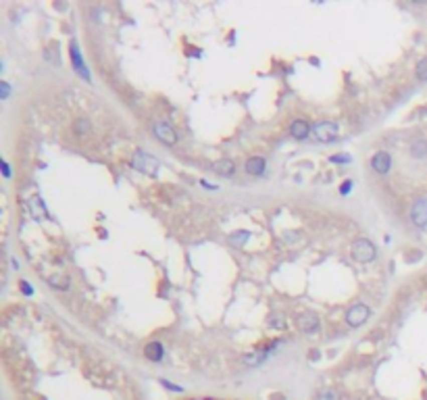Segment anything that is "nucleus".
I'll return each mask as SVG.
<instances>
[{
    "label": "nucleus",
    "instance_id": "25",
    "mask_svg": "<svg viewBox=\"0 0 427 400\" xmlns=\"http://www.w3.org/2000/svg\"><path fill=\"white\" fill-rule=\"evenodd\" d=\"M3 173H5V177H11V169H9V163L7 161H3Z\"/></svg>",
    "mask_w": 427,
    "mask_h": 400
},
{
    "label": "nucleus",
    "instance_id": "9",
    "mask_svg": "<svg viewBox=\"0 0 427 400\" xmlns=\"http://www.w3.org/2000/svg\"><path fill=\"white\" fill-rule=\"evenodd\" d=\"M71 63H73V67H75V71H77L81 77H86V79L90 81L88 67H86L84 61H81V54H79V48H77V42H75V40L71 42Z\"/></svg>",
    "mask_w": 427,
    "mask_h": 400
},
{
    "label": "nucleus",
    "instance_id": "21",
    "mask_svg": "<svg viewBox=\"0 0 427 400\" xmlns=\"http://www.w3.org/2000/svg\"><path fill=\"white\" fill-rule=\"evenodd\" d=\"M161 383L165 385V388L173 390V392H182V388H180V385H175V383H171V381H167V379H161Z\"/></svg>",
    "mask_w": 427,
    "mask_h": 400
},
{
    "label": "nucleus",
    "instance_id": "18",
    "mask_svg": "<svg viewBox=\"0 0 427 400\" xmlns=\"http://www.w3.org/2000/svg\"><path fill=\"white\" fill-rule=\"evenodd\" d=\"M417 77L421 81H427V57L417 63Z\"/></svg>",
    "mask_w": 427,
    "mask_h": 400
},
{
    "label": "nucleus",
    "instance_id": "12",
    "mask_svg": "<svg viewBox=\"0 0 427 400\" xmlns=\"http://www.w3.org/2000/svg\"><path fill=\"white\" fill-rule=\"evenodd\" d=\"M213 171L217 175H223V177H231L233 173H236V163L229 161V159H221V161H217L213 165Z\"/></svg>",
    "mask_w": 427,
    "mask_h": 400
},
{
    "label": "nucleus",
    "instance_id": "15",
    "mask_svg": "<svg viewBox=\"0 0 427 400\" xmlns=\"http://www.w3.org/2000/svg\"><path fill=\"white\" fill-rule=\"evenodd\" d=\"M410 155H412V157H417V159L427 157V142H425V140H417V142H412V146H410Z\"/></svg>",
    "mask_w": 427,
    "mask_h": 400
},
{
    "label": "nucleus",
    "instance_id": "24",
    "mask_svg": "<svg viewBox=\"0 0 427 400\" xmlns=\"http://www.w3.org/2000/svg\"><path fill=\"white\" fill-rule=\"evenodd\" d=\"M350 188H352V182H344V184H342V188H340V192H342V194H348V190H350Z\"/></svg>",
    "mask_w": 427,
    "mask_h": 400
},
{
    "label": "nucleus",
    "instance_id": "3",
    "mask_svg": "<svg viewBox=\"0 0 427 400\" xmlns=\"http://www.w3.org/2000/svg\"><path fill=\"white\" fill-rule=\"evenodd\" d=\"M313 136L323 144L334 142L338 138V125L332 123V121H321V123H317V125L313 127Z\"/></svg>",
    "mask_w": 427,
    "mask_h": 400
},
{
    "label": "nucleus",
    "instance_id": "13",
    "mask_svg": "<svg viewBox=\"0 0 427 400\" xmlns=\"http://www.w3.org/2000/svg\"><path fill=\"white\" fill-rule=\"evenodd\" d=\"M265 159L263 157H252V159H248L246 161V171L250 173V175H263L265 173Z\"/></svg>",
    "mask_w": 427,
    "mask_h": 400
},
{
    "label": "nucleus",
    "instance_id": "4",
    "mask_svg": "<svg viewBox=\"0 0 427 400\" xmlns=\"http://www.w3.org/2000/svg\"><path fill=\"white\" fill-rule=\"evenodd\" d=\"M410 221L417 227L427 225V200H423V198L415 200V204L410 206Z\"/></svg>",
    "mask_w": 427,
    "mask_h": 400
},
{
    "label": "nucleus",
    "instance_id": "8",
    "mask_svg": "<svg viewBox=\"0 0 427 400\" xmlns=\"http://www.w3.org/2000/svg\"><path fill=\"white\" fill-rule=\"evenodd\" d=\"M275 346H277V342H273V344H271L269 348H260V350H254V352H250V354H246V356L242 358V361H244V365H250V367H258V365L263 363L265 358L269 356V352H271V350H273Z\"/></svg>",
    "mask_w": 427,
    "mask_h": 400
},
{
    "label": "nucleus",
    "instance_id": "2",
    "mask_svg": "<svg viewBox=\"0 0 427 400\" xmlns=\"http://www.w3.org/2000/svg\"><path fill=\"white\" fill-rule=\"evenodd\" d=\"M375 256H377V250H375L373 242H369L365 238L354 242V246H352V258L354 260H359V263H371Z\"/></svg>",
    "mask_w": 427,
    "mask_h": 400
},
{
    "label": "nucleus",
    "instance_id": "5",
    "mask_svg": "<svg viewBox=\"0 0 427 400\" xmlns=\"http://www.w3.org/2000/svg\"><path fill=\"white\" fill-rule=\"evenodd\" d=\"M155 136L159 138L163 144H169V146L177 142L175 129L169 125V123H163V121H157V123H155Z\"/></svg>",
    "mask_w": 427,
    "mask_h": 400
},
{
    "label": "nucleus",
    "instance_id": "17",
    "mask_svg": "<svg viewBox=\"0 0 427 400\" xmlns=\"http://www.w3.org/2000/svg\"><path fill=\"white\" fill-rule=\"evenodd\" d=\"M317 400H340V396H338L336 390L325 388V390H321L319 394H317Z\"/></svg>",
    "mask_w": 427,
    "mask_h": 400
},
{
    "label": "nucleus",
    "instance_id": "23",
    "mask_svg": "<svg viewBox=\"0 0 427 400\" xmlns=\"http://www.w3.org/2000/svg\"><path fill=\"white\" fill-rule=\"evenodd\" d=\"M0 86H3V98H9V94H11V88H9V84H7V81H3V84H0Z\"/></svg>",
    "mask_w": 427,
    "mask_h": 400
},
{
    "label": "nucleus",
    "instance_id": "22",
    "mask_svg": "<svg viewBox=\"0 0 427 400\" xmlns=\"http://www.w3.org/2000/svg\"><path fill=\"white\" fill-rule=\"evenodd\" d=\"M19 286H21V292H23L25 296H32V288H30V284H27V282H21Z\"/></svg>",
    "mask_w": 427,
    "mask_h": 400
},
{
    "label": "nucleus",
    "instance_id": "6",
    "mask_svg": "<svg viewBox=\"0 0 427 400\" xmlns=\"http://www.w3.org/2000/svg\"><path fill=\"white\" fill-rule=\"evenodd\" d=\"M367 317H369V309L365 305H354L348 313H346V323L350 327H359L367 321Z\"/></svg>",
    "mask_w": 427,
    "mask_h": 400
},
{
    "label": "nucleus",
    "instance_id": "1",
    "mask_svg": "<svg viewBox=\"0 0 427 400\" xmlns=\"http://www.w3.org/2000/svg\"><path fill=\"white\" fill-rule=\"evenodd\" d=\"M131 165H133V169L142 171V173H148V175H157V171H159V161L155 157L146 155L144 150H135L133 159H131Z\"/></svg>",
    "mask_w": 427,
    "mask_h": 400
},
{
    "label": "nucleus",
    "instance_id": "14",
    "mask_svg": "<svg viewBox=\"0 0 427 400\" xmlns=\"http://www.w3.org/2000/svg\"><path fill=\"white\" fill-rule=\"evenodd\" d=\"M144 352H146V358H150V361H155V363L163 361V354H165L161 342H150Z\"/></svg>",
    "mask_w": 427,
    "mask_h": 400
},
{
    "label": "nucleus",
    "instance_id": "26",
    "mask_svg": "<svg viewBox=\"0 0 427 400\" xmlns=\"http://www.w3.org/2000/svg\"><path fill=\"white\" fill-rule=\"evenodd\" d=\"M200 184H202L206 190H215V188H217V186H213V184H209V182H200Z\"/></svg>",
    "mask_w": 427,
    "mask_h": 400
},
{
    "label": "nucleus",
    "instance_id": "19",
    "mask_svg": "<svg viewBox=\"0 0 427 400\" xmlns=\"http://www.w3.org/2000/svg\"><path fill=\"white\" fill-rule=\"evenodd\" d=\"M50 284H52L54 288H59V290H67V288H69V282L63 280V278H57V275H52V278H50Z\"/></svg>",
    "mask_w": 427,
    "mask_h": 400
},
{
    "label": "nucleus",
    "instance_id": "16",
    "mask_svg": "<svg viewBox=\"0 0 427 400\" xmlns=\"http://www.w3.org/2000/svg\"><path fill=\"white\" fill-rule=\"evenodd\" d=\"M248 238H250V231H236V233H231V244H236V246H242Z\"/></svg>",
    "mask_w": 427,
    "mask_h": 400
},
{
    "label": "nucleus",
    "instance_id": "11",
    "mask_svg": "<svg viewBox=\"0 0 427 400\" xmlns=\"http://www.w3.org/2000/svg\"><path fill=\"white\" fill-rule=\"evenodd\" d=\"M290 134L296 138V140H307L309 134H311V125L305 119H296L290 125Z\"/></svg>",
    "mask_w": 427,
    "mask_h": 400
},
{
    "label": "nucleus",
    "instance_id": "7",
    "mask_svg": "<svg viewBox=\"0 0 427 400\" xmlns=\"http://www.w3.org/2000/svg\"><path fill=\"white\" fill-rule=\"evenodd\" d=\"M371 167H373L379 175H385L390 169H392V157L388 155V153H375L373 155V159H371Z\"/></svg>",
    "mask_w": 427,
    "mask_h": 400
},
{
    "label": "nucleus",
    "instance_id": "20",
    "mask_svg": "<svg viewBox=\"0 0 427 400\" xmlns=\"http://www.w3.org/2000/svg\"><path fill=\"white\" fill-rule=\"evenodd\" d=\"M329 161H332V163H350V157L348 155H336V157H332Z\"/></svg>",
    "mask_w": 427,
    "mask_h": 400
},
{
    "label": "nucleus",
    "instance_id": "10",
    "mask_svg": "<svg viewBox=\"0 0 427 400\" xmlns=\"http://www.w3.org/2000/svg\"><path fill=\"white\" fill-rule=\"evenodd\" d=\"M298 327L305 334H317L319 332V319L315 315H300L298 317Z\"/></svg>",
    "mask_w": 427,
    "mask_h": 400
}]
</instances>
